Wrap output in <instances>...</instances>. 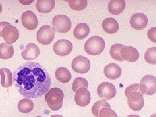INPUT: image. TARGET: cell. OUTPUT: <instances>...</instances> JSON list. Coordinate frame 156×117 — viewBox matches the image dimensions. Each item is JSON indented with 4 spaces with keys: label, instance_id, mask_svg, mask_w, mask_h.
Returning a JSON list of instances; mask_svg holds the SVG:
<instances>
[{
    "label": "cell",
    "instance_id": "1",
    "mask_svg": "<svg viewBox=\"0 0 156 117\" xmlns=\"http://www.w3.org/2000/svg\"><path fill=\"white\" fill-rule=\"evenodd\" d=\"M13 83L19 93L27 98L45 95L51 87V79L44 67L37 62H27L13 73Z\"/></svg>",
    "mask_w": 156,
    "mask_h": 117
},
{
    "label": "cell",
    "instance_id": "2",
    "mask_svg": "<svg viewBox=\"0 0 156 117\" xmlns=\"http://www.w3.org/2000/svg\"><path fill=\"white\" fill-rule=\"evenodd\" d=\"M139 87V84H133L127 87L125 91L128 106L134 111L141 110L144 105V99Z\"/></svg>",
    "mask_w": 156,
    "mask_h": 117
},
{
    "label": "cell",
    "instance_id": "3",
    "mask_svg": "<svg viewBox=\"0 0 156 117\" xmlns=\"http://www.w3.org/2000/svg\"><path fill=\"white\" fill-rule=\"evenodd\" d=\"M64 93L61 89L53 88L49 90L45 96V100L52 110L58 111L61 108L63 103Z\"/></svg>",
    "mask_w": 156,
    "mask_h": 117
},
{
    "label": "cell",
    "instance_id": "4",
    "mask_svg": "<svg viewBox=\"0 0 156 117\" xmlns=\"http://www.w3.org/2000/svg\"><path fill=\"white\" fill-rule=\"evenodd\" d=\"M105 46V42L102 37L94 36L87 41L84 45V49L89 55L97 56L103 52Z\"/></svg>",
    "mask_w": 156,
    "mask_h": 117
},
{
    "label": "cell",
    "instance_id": "5",
    "mask_svg": "<svg viewBox=\"0 0 156 117\" xmlns=\"http://www.w3.org/2000/svg\"><path fill=\"white\" fill-rule=\"evenodd\" d=\"M53 29L59 33H66L70 30L72 22L69 17L65 15H56L53 19Z\"/></svg>",
    "mask_w": 156,
    "mask_h": 117
},
{
    "label": "cell",
    "instance_id": "6",
    "mask_svg": "<svg viewBox=\"0 0 156 117\" xmlns=\"http://www.w3.org/2000/svg\"><path fill=\"white\" fill-rule=\"evenodd\" d=\"M140 90L142 95H153L156 91V78L152 75L144 76L141 79Z\"/></svg>",
    "mask_w": 156,
    "mask_h": 117
},
{
    "label": "cell",
    "instance_id": "7",
    "mask_svg": "<svg viewBox=\"0 0 156 117\" xmlns=\"http://www.w3.org/2000/svg\"><path fill=\"white\" fill-rule=\"evenodd\" d=\"M55 31L50 25H44L40 28L37 34V39L42 45L50 44L55 37Z\"/></svg>",
    "mask_w": 156,
    "mask_h": 117
},
{
    "label": "cell",
    "instance_id": "8",
    "mask_svg": "<svg viewBox=\"0 0 156 117\" xmlns=\"http://www.w3.org/2000/svg\"><path fill=\"white\" fill-rule=\"evenodd\" d=\"M97 92L100 98L110 100L116 95L117 90L113 84L108 82L101 83L98 86Z\"/></svg>",
    "mask_w": 156,
    "mask_h": 117
},
{
    "label": "cell",
    "instance_id": "9",
    "mask_svg": "<svg viewBox=\"0 0 156 117\" xmlns=\"http://www.w3.org/2000/svg\"><path fill=\"white\" fill-rule=\"evenodd\" d=\"M91 67V63L89 59L83 56H76L72 62V68L76 72L79 73H87Z\"/></svg>",
    "mask_w": 156,
    "mask_h": 117
},
{
    "label": "cell",
    "instance_id": "10",
    "mask_svg": "<svg viewBox=\"0 0 156 117\" xmlns=\"http://www.w3.org/2000/svg\"><path fill=\"white\" fill-rule=\"evenodd\" d=\"M72 43L66 39H62L57 41L53 46L54 53L58 56H64L69 55L72 51Z\"/></svg>",
    "mask_w": 156,
    "mask_h": 117
},
{
    "label": "cell",
    "instance_id": "11",
    "mask_svg": "<svg viewBox=\"0 0 156 117\" xmlns=\"http://www.w3.org/2000/svg\"><path fill=\"white\" fill-rule=\"evenodd\" d=\"M23 25L29 30H34L36 29L39 24L36 14L33 11H27L23 13L21 16Z\"/></svg>",
    "mask_w": 156,
    "mask_h": 117
},
{
    "label": "cell",
    "instance_id": "12",
    "mask_svg": "<svg viewBox=\"0 0 156 117\" xmlns=\"http://www.w3.org/2000/svg\"><path fill=\"white\" fill-rule=\"evenodd\" d=\"M2 37L6 43L9 44H14L19 37V32L14 26H6L2 31Z\"/></svg>",
    "mask_w": 156,
    "mask_h": 117
},
{
    "label": "cell",
    "instance_id": "13",
    "mask_svg": "<svg viewBox=\"0 0 156 117\" xmlns=\"http://www.w3.org/2000/svg\"><path fill=\"white\" fill-rule=\"evenodd\" d=\"M148 20L147 16L143 13H136L132 15L130 23L132 28L136 30H142L147 26Z\"/></svg>",
    "mask_w": 156,
    "mask_h": 117
},
{
    "label": "cell",
    "instance_id": "14",
    "mask_svg": "<svg viewBox=\"0 0 156 117\" xmlns=\"http://www.w3.org/2000/svg\"><path fill=\"white\" fill-rule=\"evenodd\" d=\"M91 100V94L87 89L81 88L76 91L75 95V101L79 106H87L90 103Z\"/></svg>",
    "mask_w": 156,
    "mask_h": 117
},
{
    "label": "cell",
    "instance_id": "15",
    "mask_svg": "<svg viewBox=\"0 0 156 117\" xmlns=\"http://www.w3.org/2000/svg\"><path fill=\"white\" fill-rule=\"evenodd\" d=\"M120 54L124 60L130 62H134L139 58V52L132 46H124L120 51Z\"/></svg>",
    "mask_w": 156,
    "mask_h": 117
},
{
    "label": "cell",
    "instance_id": "16",
    "mask_svg": "<svg viewBox=\"0 0 156 117\" xmlns=\"http://www.w3.org/2000/svg\"><path fill=\"white\" fill-rule=\"evenodd\" d=\"M41 53L40 49L34 43H29L26 45V49L22 51L21 56L26 60H33L37 58Z\"/></svg>",
    "mask_w": 156,
    "mask_h": 117
},
{
    "label": "cell",
    "instance_id": "17",
    "mask_svg": "<svg viewBox=\"0 0 156 117\" xmlns=\"http://www.w3.org/2000/svg\"><path fill=\"white\" fill-rule=\"evenodd\" d=\"M104 73L108 79L112 80H116L122 75V69L118 65L110 63L105 67Z\"/></svg>",
    "mask_w": 156,
    "mask_h": 117
},
{
    "label": "cell",
    "instance_id": "18",
    "mask_svg": "<svg viewBox=\"0 0 156 117\" xmlns=\"http://www.w3.org/2000/svg\"><path fill=\"white\" fill-rule=\"evenodd\" d=\"M126 8V2L124 0H112L109 3V12L112 15H118L124 11Z\"/></svg>",
    "mask_w": 156,
    "mask_h": 117
},
{
    "label": "cell",
    "instance_id": "19",
    "mask_svg": "<svg viewBox=\"0 0 156 117\" xmlns=\"http://www.w3.org/2000/svg\"><path fill=\"white\" fill-rule=\"evenodd\" d=\"M103 30L110 34H113L117 32L119 30V24L115 18L108 17L103 20L102 23Z\"/></svg>",
    "mask_w": 156,
    "mask_h": 117
},
{
    "label": "cell",
    "instance_id": "20",
    "mask_svg": "<svg viewBox=\"0 0 156 117\" xmlns=\"http://www.w3.org/2000/svg\"><path fill=\"white\" fill-rule=\"evenodd\" d=\"M55 6V2L54 0H39L36 4L37 10L40 13L44 14L50 13Z\"/></svg>",
    "mask_w": 156,
    "mask_h": 117
},
{
    "label": "cell",
    "instance_id": "21",
    "mask_svg": "<svg viewBox=\"0 0 156 117\" xmlns=\"http://www.w3.org/2000/svg\"><path fill=\"white\" fill-rule=\"evenodd\" d=\"M90 32V28L87 23H79L74 30L73 34L78 40H83L88 36Z\"/></svg>",
    "mask_w": 156,
    "mask_h": 117
},
{
    "label": "cell",
    "instance_id": "22",
    "mask_svg": "<svg viewBox=\"0 0 156 117\" xmlns=\"http://www.w3.org/2000/svg\"><path fill=\"white\" fill-rule=\"evenodd\" d=\"M1 84L4 88H9L12 86V73L10 69L6 68L0 69Z\"/></svg>",
    "mask_w": 156,
    "mask_h": 117
},
{
    "label": "cell",
    "instance_id": "23",
    "mask_svg": "<svg viewBox=\"0 0 156 117\" xmlns=\"http://www.w3.org/2000/svg\"><path fill=\"white\" fill-rule=\"evenodd\" d=\"M14 55V48L11 44L3 43L0 44V58L9 59Z\"/></svg>",
    "mask_w": 156,
    "mask_h": 117
},
{
    "label": "cell",
    "instance_id": "24",
    "mask_svg": "<svg viewBox=\"0 0 156 117\" xmlns=\"http://www.w3.org/2000/svg\"><path fill=\"white\" fill-rule=\"evenodd\" d=\"M57 80L60 83H69L72 79V75L69 70L66 68L59 67L57 68L55 72Z\"/></svg>",
    "mask_w": 156,
    "mask_h": 117
},
{
    "label": "cell",
    "instance_id": "25",
    "mask_svg": "<svg viewBox=\"0 0 156 117\" xmlns=\"http://www.w3.org/2000/svg\"><path fill=\"white\" fill-rule=\"evenodd\" d=\"M34 104L31 100L23 98L20 101L18 104V110L22 113L27 114L30 112L34 108Z\"/></svg>",
    "mask_w": 156,
    "mask_h": 117
},
{
    "label": "cell",
    "instance_id": "26",
    "mask_svg": "<svg viewBox=\"0 0 156 117\" xmlns=\"http://www.w3.org/2000/svg\"><path fill=\"white\" fill-rule=\"evenodd\" d=\"M105 108H111V105L106 100H99L95 102L92 107V114L95 117H99V113L101 110Z\"/></svg>",
    "mask_w": 156,
    "mask_h": 117
},
{
    "label": "cell",
    "instance_id": "27",
    "mask_svg": "<svg viewBox=\"0 0 156 117\" xmlns=\"http://www.w3.org/2000/svg\"><path fill=\"white\" fill-rule=\"evenodd\" d=\"M124 46L125 45L120 44H117L112 45L110 51V53L112 58L117 61H124L125 60L122 58L120 54V51Z\"/></svg>",
    "mask_w": 156,
    "mask_h": 117
},
{
    "label": "cell",
    "instance_id": "28",
    "mask_svg": "<svg viewBox=\"0 0 156 117\" xmlns=\"http://www.w3.org/2000/svg\"><path fill=\"white\" fill-rule=\"evenodd\" d=\"M70 8L77 11H82L87 8L88 2L86 0L67 1Z\"/></svg>",
    "mask_w": 156,
    "mask_h": 117
},
{
    "label": "cell",
    "instance_id": "29",
    "mask_svg": "<svg viewBox=\"0 0 156 117\" xmlns=\"http://www.w3.org/2000/svg\"><path fill=\"white\" fill-rule=\"evenodd\" d=\"M144 59L147 63L151 65L156 64V48H149L144 54Z\"/></svg>",
    "mask_w": 156,
    "mask_h": 117
},
{
    "label": "cell",
    "instance_id": "30",
    "mask_svg": "<svg viewBox=\"0 0 156 117\" xmlns=\"http://www.w3.org/2000/svg\"><path fill=\"white\" fill-rule=\"evenodd\" d=\"M89 83L85 78L77 77L75 79L73 83L72 89L74 92H76L78 89L81 88L88 89Z\"/></svg>",
    "mask_w": 156,
    "mask_h": 117
},
{
    "label": "cell",
    "instance_id": "31",
    "mask_svg": "<svg viewBox=\"0 0 156 117\" xmlns=\"http://www.w3.org/2000/svg\"><path fill=\"white\" fill-rule=\"evenodd\" d=\"M99 117H118L115 112L110 108H105L101 110Z\"/></svg>",
    "mask_w": 156,
    "mask_h": 117
},
{
    "label": "cell",
    "instance_id": "32",
    "mask_svg": "<svg viewBox=\"0 0 156 117\" xmlns=\"http://www.w3.org/2000/svg\"><path fill=\"white\" fill-rule=\"evenodd\" d=\"M148 37L151 41L156 43V28L155 27L151 28L147 33Z\"/></svg>",
    "mask_w": 156,
    "mask_h": 117
},
{
    "label": "cell",
    "instance_id": "33",
    "mask_svg": "<svg viewBox=\"0 0 156 117\" xmlns=\"http://www.w3.org/2000/svg\"><path fill=\"white\" fill-rule=\"evenodd\" d=\"M11 25V23L6 21L0 22V37H2V31L3 29L7 25Z\"/></svg>",
    "mask_w": 156,
    "mask_h": 117
},
{
    "label": "cell",
    "instance_id": "34",
    "mask_svg": "<svg viewBox=\"0 0 156 117\" xmlns=\"http://www.w3.org/2000/svg\"><path fill=\"white\" fill-rule=\"evenodd\" d=\"M50 117H63L61 115H53L51 116Z\"/></svg>",
    "mask_w": 156,
    "mask_h": 117
},
{
    "label": "cell",
    "instance_id": "35",
    "mask_svg": "<svg viewBox=\"0 0 156 117\" xmlns=\"http://www.w3.org/2000/svg\"><path fill=\"white\" fill-rule=\"evenodd\" d=\"M127 117H140L139 116L137 115H130L128 116Z\"/></svg>",
    "mask_w": 156,
    "mask_h": 117
},
{
    "label": "cell",
    "instance_id": "36",
    "mask_svg": "<svg viewBox=\"0 0 156 117\" xmlns=\"http://www.w3.org/2000/svg\"><path fill=\"white\" fill-rule=\"evenodd\" d=\"M2 5L0 3V14L2 13Z\"/></svg>",
    "mask_w": 156,
    "mask_h": 117
},
{
    "label": "cell",
    "instance_id": "37",
    "mask_svg": "<svg viewBox=\"0 0 156 117\" xmlns=\"http://www.w3.org/2000/svg\"><path fill=\"white\" fill-rule=\"evenodd\" d=\"M150 117H156V114H154L152 115Z\"/></svg>",
    "mask_w": 156,
    "mask_h": 117
},
{
    "label": "cell",
    "instance_id": "38",
    "mask_svg": "<svg viewBox=\"0 0 156 117\" xmlns=\"http://www.w3.org/2000/svg\"><path fill=\"white\" fill-rule=\"evenodd\" d=\"M35 117H42L41 116H37Z\"/></svg>",
    "mask_w": 156,
    "mask_h": 117
}]
</instances>
